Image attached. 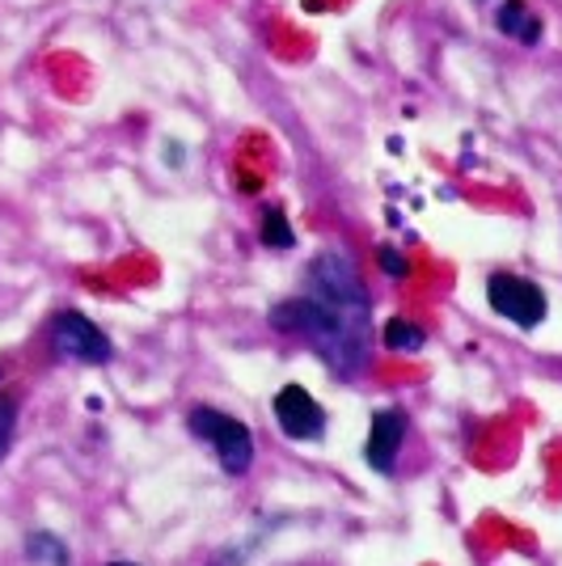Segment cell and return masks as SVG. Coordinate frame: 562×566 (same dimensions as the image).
Returning <instances> with one entry per match:
<instances>
[{
	"mask_svg": "<svg viewBox=\"0 0 562 566\" xmlns=\"http://www.w3.org/2000/svg\"><path fill=\"white\" fill-rule=\"evenodd\" d=\"M271 326L305 338L339 377L368 368V292L347 254H318L305 271V296L280 301L271 308Z\"/></svg>",
	"mask_w": 562,
	"mask_h": 566,
	"instance_id": "obj_1",
	"label": "cell"
},
{
	"mask_svg": "<svg viewBox=\"0 0 562 566\" xmlns=\"http://www.w3.org/2000/svg\"><path fill=\"white\" fill-rule=\"evenodd\" d=\"M187 423L199 440H208L225 473L241 478V473L254 465V436H250V427L241 423V419L220 415V410H211V406H195L187 415Z\"/></svg>",
	"mask_w": 562,
	"mask_h": 566,
	"instance_id": "obj_2",
	"label": "cell"
},
{
	"mask_svg": "<svg viewBox=\"0 0 562 566\" xmlns=\"http://www.w3.org/2000/svg\"><path fill=\"white\" fill-rule=\"evenodd\" d=\"M487 301H491L499 317H508L520 331H538L541 322H545V308H550V301H545V292H541L538 283L524 280V275H508V271L487 280Z\"/></svg>",
	"mask_w": 562,
	"mask_h": 566,
	"instance_id": "obj_3",
	"label": "cell"
},
{
	"mask_svg": "<svg viewBox=\"0 0 562 566\" xmlns=\"http://www.w3.org/2000/svg\"><path fill=\"white\" fill-rule=\"evenodd\" d=\"M51 347L64 355V359H76V364H111V338L97 331L94 322L85 317V313H55V322H51Z\"/></svg>",
	"mask_w": 562,
	"mask_h": 566,
	"instance_id": "obj_4",
	"label": "cell"
},
{
	"mask_svg": "<svg viewBox=\"0 0 562 566\" xmlns=\"http://www.w3.org/2000/svg\"><path fill=\"white\" fill-rule=\"evenodd\" d=\"M275 423L288 440H322L326 436V410L313 401L305 385H283L275 394Z\"/></svg>",
	"mask_w": 562,
	"mask_h": 566,
	"instance_id": "obj_5",
	"label": "cell"
},
{
	"mask_svg": "<svg viewBox=\"0 0 562 566\" xmlns=\"http://www.w3.org/2000/svg\"><path fill=\"white\" fill-rule=\"evenodd\" d=\"M402 444H406V415L402 410H376L373 427H368V444H364V461L376 473H394Z\"/></svg>",
	"mask_w": 562,
	"mask_h": 566,
	"instance_id": "obj_6",
	"label": "cell"
},
{
	"mask_svg": "<svg viewBox=\"0 0 562 566\" xmlns=\"http://www.w3.org/2000/svg\"><path fill=\"white\" fill-rule=\"evenodd\" d=\"M495 25H499V34H508L524 48H533L541 39V18L529 9V0H503L495 9Z\"/></svg>",
	"mask_w": 562,
	"mask_h": 566,
	"instance_id": "obj_7",
	"label": "cell"
},
{
	"mask_svg": "<svg viewBox=\"0 0 562 566\" xmlns=\"http://www.w3.org/2000/svg\"><path fill=\"white\" fill-rule=\"evenodd\" d=\"M25 554L34 566H69V545L51 533H30L25 537Z\"/></svg>",
	"mask_w": 562,
	"mask_h": 566,
	"instance_id": "obj_8",
	"label": "cell"
},
{
	"mask_svg": "<svg viewBox=\"0 0 562 566\" xmlns=\"http://www.w3.org/2000/svg\"><path fill=\"white\" fill-rule=\"evenodd\" d=\"M423 338H427V334H423L419 326H410L406 317H394V322L385 326V343H389L394 352H419Z\"/></svg>",
	"mask_w": 562,
	"mask_h": 566,
	"instance_id": "obj_9",
	"label": "cell"
},
{
	"mask_svg": "<svg viewBox=\"0 0 562 566\" xmlns=\"http://www.w3.org/2000/svg\"><path fill=\"white\" fill-rule=\"evenodd\" d=\"M262 241L271 250H292V224H288V216L280 208H271V212L262 216Z\"/></svg>",
	"mask_w": 562,
	"mask_h": 566,
	"instance_id": "obj_10",
	"label": "cell"
},
{
	"mask_svg": "<svg viewBox=\"0 0 562 566\" xmlns=\"http://www.w3.org/2000/svg\"><path fill=\"white\" fill-rule=\"evenodd\" d=\"M13 431H18V401L0 398V457L13 444Z\"/></svg>",
	"mask_w": 562,
	"mask_h": 566,
	"instance_id": "obj_11",
	"label": "cell"
},
{
	"mask_svg": "<svg viewBox=\"0 0 562 566\" xmlns=\"http://www.w3.org/2000/svg\"><path fill=\"white\" fill-rule=\"evenodd\" d=\"M381 266L389 275H406V259H402V250H394V245H381Z\"/></svg>",
	"mask_w": 562,
	"mask_h": 566,
	"instance_id": "obj_12",
	"label": "cell"
},
{
	"mask_svg": "<svg viewBox=\"0 0 562 566\" xmlns=\"http://www.w3.org/2000/svg\"><path fill=\"white\" fill-rule=\"evenodd\" d=\"M106 566H136V563H106Z\"/></svg>",
	"mask_w": 562,
	"mask_h": 566,
	"instance_id": "obj_13",
	"label": "cell"
}]
</instances>
